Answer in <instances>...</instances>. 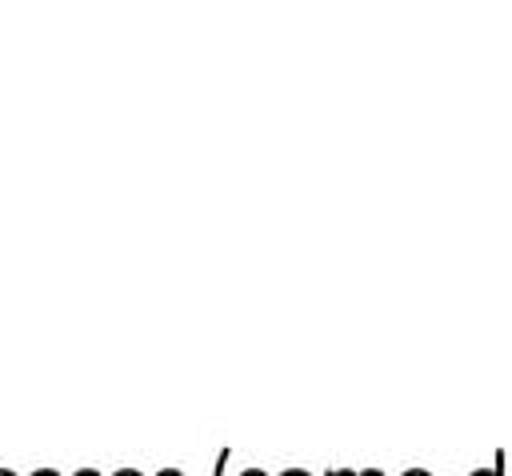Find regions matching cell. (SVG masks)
<instances>
[{
    "label": "cell",
    "mask_w": 512,
    "mask_h": 476,
    "mask_svg": "<svg viewBox=\"0 0 512 476\" xmlns=\"http://www.w3.org/2000/svg\"><path fill=\"white\" fill-rule=\"evenodd\" d=\"M472 476H500V468H476Z\"/></svg>",
    "instance_id": "6da1fadb"
},
{
    "label": "cell",
    "mask_w": 512,
    "mask_h": 476,
    "mask_svg": "<svg viewBox=\"0 0 512 476\" xmlns=\"http://www.w3.org/2000/svg\"><path fill=\"white\" fill-rule=\"evenodd\" d=\"M284 476H308V472H300V468H292V472H284Z\"/></svg>",
    "instance_id": "7a4b0ae2"
}]
</instances>
